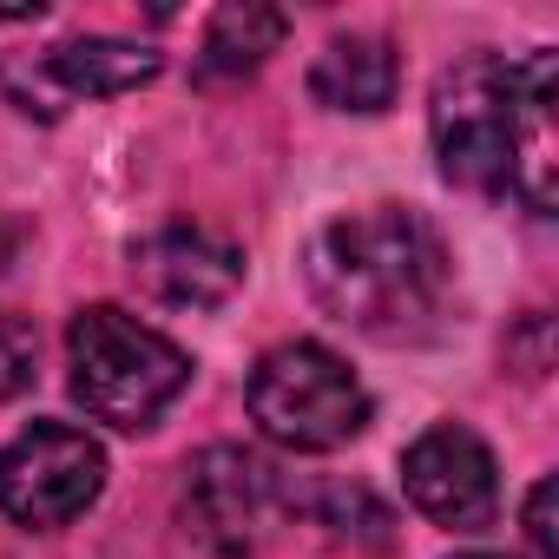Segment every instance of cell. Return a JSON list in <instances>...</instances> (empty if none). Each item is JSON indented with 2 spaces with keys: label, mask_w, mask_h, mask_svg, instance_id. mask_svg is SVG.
<instances>
[{
  "label": "cell",
  "mask_w": 559,
  "mask_h": 559,
  "mask_svg": "<svg viewBox=\"0 0 559 559\" xmlns=\"http://www.w3.org/2000/svg\"><path fill=\"white\" fill-rule=\"evenodd\" d=\"M559 60L533 53H467L435 80L428 132L441 178L474 198H520L533 217L559 204V132H552Z\"/></svg>",
  "instance_id": "cell-1"
},
{
  "label": "cell",
  "mask_w": 559,
  "mask_h": 559,
  "mask_svg": "<svg viewBox=\"0 0 559 559\" xmlns=\"http://www.w3.org/2000/svg\"><path fill=\"white\" fill-rule=\"evenodd\" d=\"M304 284L323 317L369 343H415L435 330L454 257L441 230L408 204H362L330 217L304 250Z\"/></svg>",
  "instance_id": "cell-2"
},
{
  "label": "cell",
  "mask_w": 559,
  "mask_h": 559,
  "mask_svg": "<svg viewBox=\"0 0 559 559\" xmlns=\"http://www.w3.org/2000/svg\"><path fill=\"white\" fill-rule=\"evenodd\" d=\"M67 369H73V402L126 435L152 428L191 382V356L119 304H93L73 317Z\"/></svg>",
  "instance_id": "cell-3"
},
{
  "label": "cell",
  "mask_w": 559,
  "mask_h": 559,
  "mask_svg": "<svg viewBox=\"0 0 559 559\" xmlns=\"http://www.w3.org/2000/svg\"><path fill=\"white\" fill-rule=\"evenodd\" d=\"M250 421L290 454H330L369 428V389L323 343H276L250 369Z\"/></svg>",
  "instance_id": "cell-4"
},
{
  "label": "cell",
  "mask_w": 559,
  "mask_h": 559,
  "mask_svg": "<svg viewBox=\"0 0 559 559\" xmlns=\"http://www.w3.org/2000/svg\"><path fill=\"white\" fill-rule=\"evenodd\" d=\"M99 493H106V448L86 428L34 421L0 454V513L34 526V533L73 526Z\"/></svg>",
  "instance_id": "cell-5"
},
{
  "label": "cell",
  "mask_w": 559,
  "mask_h": 559,
  "mask_svg": "<svg viewBox=\"0 0 559 559\" xmlns=\"http://www.w3.org/2000/svg\"><path fill=\"white\" fill-rule=\"evenodd\" d=\"M276 513H284V480L250 448H204L185 467V520L217 559L263 552Z\"/></svg>",
  "instance_id": "cell-6"
},
{
  "label": "cell",
  "mask_w": 559,
  "mask_h": 559,
  "mask_svg": "<svg viewBox=\"0 0 559 559\" xmlns=\"http://www.w3.org/2000/svg\"><path fill=\"white\" fill-rule=\"evenodd\" d=\"M158 67L165 60L152 47H132V40H60L47 53L0 67V93L27 119H60L80 99H112V93H132V86L158 80Z\"/></svg>",
  "instance_id": "cell-7"
},
{
  "label": "cell",
  "mask_w": 559,
  "mask_h": 559,
  "mask_svg": "<svg viewBox=\"0 0 559 559\" xmlns=\"http://www.w3.org/2000/svg\"><path fill=\"white\" fill-rule=\"evenodd\" d=\"M402 493L435 526L480 533L500 513V467H493V454H487V441L474 428L441 421V428H428V435L408 441V454H402Z\"/></svg>",
  "instance_id": "cell-8"
},
{
  "label": "cell",
  "mask_w": 559,
  "mask_h": 559,
  "mask_svg": "<svg viewBox=\"0 0 559 559\" xmlns=\"http://www.w3.org/2000/svg\"><path fill=\"white\" fill-rule=\"evenodd\" d=\"M132 276L152 304L171 310H217L237 284H243V257L237 243L198 230V224H165L132 250Z\"/></svg>",
  "instance_id": "cell-9"
},
{
  "label": "cell",
  "mask_w": 559,
  "mask_h": 559,
  "mask_svg": "<svg viewBox=\"0 0 559 559\" xmlns=\"http://www.w3.org/2000/svg\"><path fill=\"white\" fill-rule=\"evenodd\" d=\"M395 86H402V60L382 34H336L310 67V93L330 112H389Z\"/></svg>",
  "instance_id": "cell-10"
},
{
  "label": "cell",
  "mask_w": 559,
  "mask_h": 559,
  "mask_svg": "<svg viewBox=\"0 0 559 559\" xmlns=\"http://www.w3.org/2000/svg\"><path fill=\"white\" fill-rule=\"evenodd\" d=\"M284 34H290L284 8H257V0L217 8L211 27H204V47H198V80H243V73H257L276 47H284Z\"/></svg>",
  "instance_id": "cell-11"
},
{
  "label": "cell",
  "mask_w": 559,
  "mask_h": 559,
  "mask_svg": "<svg viewBox=\"0 0 559 559\" xmlns=\"http://www.w3.org/2000/svg\"><path fill=\"white\" fill-rule=\"evenodd\" d=\"M40 376V330L21 310H0V402L27 395Z\"/></svg>",
  "instance_id": "cell-12"
},
{
  "label": "cell",
  "mask_w": 559,
  "mask_h": 559,
  "mask_svg": "<svg viewBox=\"0 0 559 559\" xmlns=\"http://www.w3.org/2000/svg\"><path fill=\"white\" fill-rule=\"evenodd\" d=\"M526 539H533L539 559H559V546H552V480H533V493H526Z\"/></svg>",
  "instance_id": "cell-13"
},
{
  "label": "cell",
  "mask_w": 559,
  "mask_h": 559,
  "mask_svg": "<svg viewBox=\"0 0 559 559\" xmlns=\"http://www.w3.org/2000/svg\"><path fill=\"white\" fill-rule=\"evenodd\" d=\"M454 559H500V552H454Z\"/></svg>",
  "instance_id": "cell-14"
}]
</instances>
